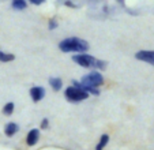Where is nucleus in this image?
Here are the masks:
<instances>
[{
	"label": "nucleus",
	"instance_id": "9d476101",
	"mask_svg": "<svg viewBox=\"0 0 154 150\" xmlns=\"http://www.w3.org/2000/svg\"><path fill=\"white\" fill-rule=\"evenodd\" d=\"M27 0H11V8L15 11H23L27 8Z\"/></svg>",
	"mask_w": 154,
	"mask_h": 150
},
{
	"label": "nucleus",
	"instance_id": "f03ea898",
	"mask_svg": "<svg viewBox=\"0 0 154 150\" xmlns=\"http://www.w3.org/2000/svg\"><path fill=\"white\" fill-rule=\"evenodd\" d=\"M72 61L75 64H78L79 67H83L87 70H98V71H104L106 68L108 63L102 59H97L96 56L90 55L87 52L83 53H74V56H71Z\"/></svg>",
	"mask_w": 154,
	"mask_h": 150
},
{
	"label": "nucleus",
	"instance_id": "ddd939ff",
	"mask_svg": "<svg viewBox=\"0 0 154 150\" xmlns=\"http://www.w3.org/2000/svg\"><path fill=\"white\" fill-rule=\"evenodd\" d=\"M15 60V56L12 53H7L0 51V61L2 63H10V61H14Z\"/></svg>",
	"mask_w": 154,
	"mask_h": 150
},
{
	"label": "nucleus",
	"instance_id": "6e6552de",
	"mask_svg": "<svg viewBox=\"0 0 154 150\" xmlns=\"http://www.w3.org/2000/svg\"><path fill=\"white\" fill-rule=\"evenodd\" d=\"M3 133L7 138H12V136H15L18 133H19V126H18L15 121H8V123L4 126Z\"/></svg>",
	"mask_w": 154,
	"mask_h": 150
},
{
	"label": "nucleus",
	"instance_id": "39448f33",
	"mask_svg": "<svg viewBox=\"0 0 154 150\" xmlns=\"http://www.w3.org/2000/svg\"><path fill=\"white\" fill-rule=\"evenodd\" d=\"M135 59L154 67V51H151V49H142V51H138V52L135 53Z\"/></svg>",
	"mask_w": 154,
	"mask_h": 150
},
{
	"label": "nucleus",
	"instance_id": "7ed1b4c3",
	"mask_svg": "<svg viewBox=\"0 0 154 150\" xmlns=\"http://www.w3.org/2000/svg\"><path fill=\"white\" fill-rule=\"evenodd\" d=\"M64 98L67 100L71 104H79V102L85 101V100H89V93H86L83 89H79V87L70 85L64 89Z\"/></svg>",
	"mask_w": 154,
	"mask_h": 150
},
{
	"label": "nucleus",
	"instance_id": "f8f14e48",
	"mask_svg": "<svg viewBox=\"0 0 154 150\" xmlns=\"http://www.w3.org/2000/svg\"><path fill=\"white\" fill-rule=\"evenodd\" d=\"M14 111H15V104L12 101L6 102V104L3 105V108H2V112H3L4 116H11L12 113H14Z\"/></svg>",
	"mask_w": 154,
	"mask_h": 150
},
{
	"label": "nucleus",
	"instance_id": "9b49d317",
	"mask_svg": "<svg viewBox=\"0 0 154 150\" xmlns=\"http://www.w3.org/2000/svg\"><path fill=\"white\" fill-rule=\"evenodd\" d=\"M109 135L108 134H102L101 136H100V139H98V142H97V145H96V150H104L105 147H106V145L109 143Z\"/></svg>",
	"mask_w": 154,
	"mask_h": 150
},
{
	"label": "nucleus",
	"instance_id": "0eeeda50",
	"mask_svg": "<svg viewBox=\"0 0 154 150\" xmlns=\"http://www.w3.org/2000/svg\"><path fill=\"white\" fill-rule=\"evenodd\" d=\"M40 136H41V130L40 128H32V130L27 133L26 135V145L27 146H34V145L38 143L40 141Z\"/></svg>",
	"mask_w": 154,
	"mask_h": 150
},
{
	"label": "nucleus",
	"instance_id": "4468645a",
	"mask_svg": "<svg viewBox=\"0 0 154 150\" xmlns=\"http://www.w3.org/2000/svg\"><path fill=\"white\" fill-rule=\"evenodd\" d=\"M59 26L57 23V19L56 18H51L49 20H48V30H51V32H53V30H56Z\"/></svg>",
	"mask_w": 154,
	"mask_h": 150
},
{
	"label": "nucleus",
	"instance_id": "2eb2a0df",
	"mask_svg": "<svg viewBox=\"0 0 154 150\" xmlns=\"http://www.w3.org/2000/svg\"><path fill=\"white\" fill-rule=\"evenodd\" d=\"M49 128V120L47 117H44L41 120V126H40V130H48Z\"/></svg>",
	"mask_w": 154,
	"mask_h": 150
},
{
	"label": "nucleus",
	"instance_id": "1a4fd4ad",
	"mask_svg": "<svg viewBox=\"0 0 154 150\" xmlns=\"http://www.w3.org/2000/svg\"><path fill=\"white\" fill-rule=\"evenodd\" d=\"M48 83H49L51 89H52L53 92H60L64 86L63 79L59 78V77H51V78L48 79Z\"/></svg>",
	"mask_w": 154,
	"mask_h": 150
},
{
	"label": "nucleus",
	"instance_id": "dca6fc26",
	"mask_svg": "<svg viewBox=\"0 0 154 150\" xmlns=\"http://www.w3.org/2000/svg\"><path fill=\"white\" fill-rule=\"evenodd\" d=\"M47 2V0H27V3H32L33 6H41Z\"/></svg>",
	"mask_w": 154,
	"mask_h": 150
},
{
	"label": "nucleus",
	"instance_id": "f257e3e1",
	"mask_svg": "<svg viewBox=\"0 0 154 150\" xmlns=\"http://www.w3.org/2000/svg\"><path fill=\"white\" fill-rule=\"evenodd\" d=\"M57 48L63 53H83L89 51L90 44L81 37H67L57 44Z\"/></svg>",
	"mask_w": 154,
	"mask_h": 150
},
{
	"label": "nucleus",
	"instance_id": "423d86ee",
	"mask_svg": "<svg viewBox=\"0 0 154 150\" xmlns=\"http://www.w3.org/2000/svg\"><path fill=\"white\" fill-rule=\"evenodd\" d=\"M45 94H47V92H45V87L42 86H32L29 90V95L33 102H40L45 97Z\"/></svg>",
	"mask_w": 154,
	"mask_h": 150
},
{
	"label": "nucleus",
	"instance_id": "a211bd4d",
	"mask_svg": "<svg viewBox=\"0 0 154 150\" xmlns=\"http://www.w3.org/2000/svg\"><path fill=\"white\" fill-rule=\"evenodd\" d=\"M117 3L122 4V6H124V0H117Z\"/></svg>",
	"mask_w": 154,
	"mask_h": 150
},
{
	"label": "nucleus",
	"instance_id": "20e7f679",
	"mask_svg": "<svg viewBox=\"0 0 154 150\" xmlns=\"http://www.w3.org/2000/svg\"><path fill=\"white\" fill-rule=\"evenodd\" d=\"M81 83L87 87H101L105 83L104 75L98 70H91L81 78Z\"/></svg>",
	"mask_w": 154,
	"mask_h": 150
},
{
	"label": "nucleus",
	"instance_id": "f3484780",
	"mask_svg": "<svg viewBox=\"0 0 154 150\" xmlns=\"http://www.w3.org/2000/svg\"><path fill=\"white\" fill-rule=\"evenodd\" d=\"M64 6L71 7V8H76V4L72 3V0H66V2H64Z\"/></svg>",
	"mask_w": 154,
	"mask_h": 150
}]
</instances>
